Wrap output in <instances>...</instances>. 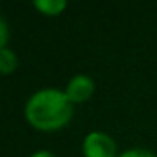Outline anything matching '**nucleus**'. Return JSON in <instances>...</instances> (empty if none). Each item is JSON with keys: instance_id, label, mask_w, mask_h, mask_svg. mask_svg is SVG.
<instances>
[{"instance_id": "obj_1", "label": "nucleus", "mask_w": 157, "mask_h": 157, "mask_svg": "<svg viewBox=\"0 0 157 157\" xmlns=\"http://www.w3.org/2000/svg\"><path fill=\"white\" fill-rule=\"evenodd\" d=\"M74 117V104L65 91L46 87L33 93L24 105L26 122L39 131H57Z\"/></svg>"}, {"instance_id": "obj_2", "label": "nucleus", "mask_w": 157, "mask_h": 157, "mask_svg": "<svg viewBox=\"0 0 157 157\" xmlns=\"http://www.w3.org/2000/svg\"><path fill=\"white\" fill-rule=\"evenodd\" d=\"M83 157H117V142L111 135L104 131H91L85 135L82 144Z\"/></svg>"}, {"instance_id": "obj_3", "label": "nucleus", "mask_w": 157, "mask_h": 157, "mask_svg": "<svg viewBox=\"0 0 157 157\" xmlns=\"http://www.w3.org/2000/svg\"><path fill=\"white\" fill-rule=\"evenodd\" d=\"M65 94L68 96V100L76 105V104H85L93 94H94V82L93 78H89L87 74H76L74 78H70L67 87H65Z\"/></svg>"}, {"instance_id": "obj_4", "label": "nucleus", "mask_w": 157, "mask_h": 157, "mask_svg": "<svg viewBox=\"0 0 157 157\" xmlns=\"http://www.w3.org/2000/svg\"><path fill=\"white\" fill-rule=\"evenodd\" d=\"M67 6H68L67 0H35V2H33V8L39 13L46 15V17H57V15H61L67 10Z\"/></svg>"}, {"instance_id": "obj_5", "label": "nucleus", "mask_w": 157, "mask_h": 157, "mask_svg": "<svg viewBox=\"0 0 157 157\" xmlns=\"http://www.w3.org/2000/svg\"><path fill=\"white\" fill-rule=\"evenodd\" d=\"M17 65H19V59L11 48H0V72L8 76L17 68Z\"/></svg>"}, {"instance_id": "obj_6", "label": "nucleus", "mask_w": 157, "mask_h": 157, "mask_svg": "<svg viewBox=\"0 0 157 157\" xmlns=\"http://www.w3.org/2000/svg\"><path fill=\"white\" fill-rule=\"evenodd\" d=\"M117 157H157L153 151L146 150V148H131V150H126L122 153H118Z\"/></svg>"}, {"instance_id": "obj_7", "label": "nucleus", "mask_w": 157, "mask_h": 157, "mask_svg": "<svg viewBox=\"0 0 157 157\" xmlns=\"http://www.w3.org/2000/svg\"><path fill=\"white\" fill-rule=\"evenodd\" d=\"M8 41H10V26L8 21L2 17L0 19V48H8Z\"/></svg>"}, {"instance_id": "obj_8", "label": "nucleus", "mask_w": 157, "mask_h": 157, "mask_svg": "<svg viewBox=\"0 0 157 157\" xmlns=\"http://www.w3.org/2000/svg\"><path fill=\"white\" fill-rule=\"evenodd\" d=\"M30 157H56V153H52V151H48V150H39V151L32 153Z\"/></svg>"}]
</instances>
